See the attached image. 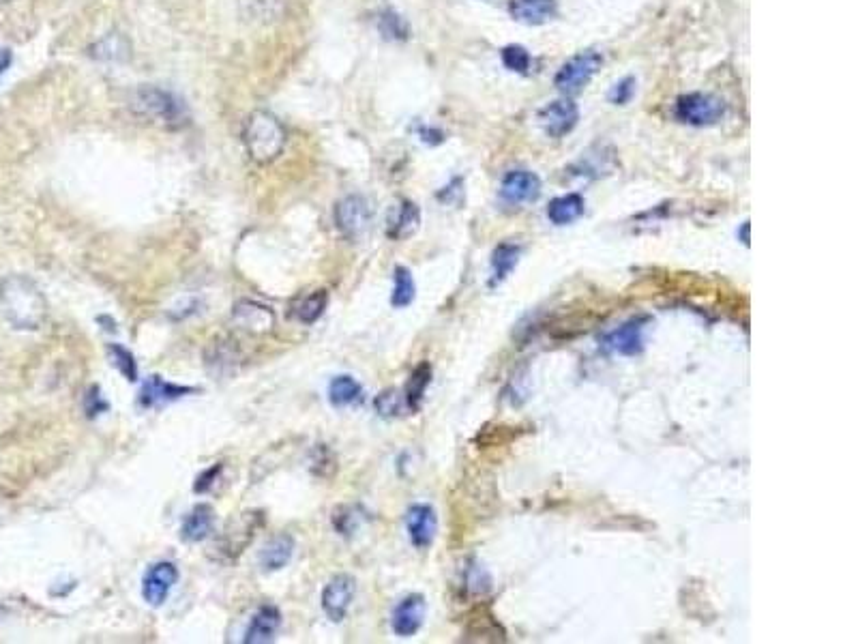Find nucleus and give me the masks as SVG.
I'll list each match as a JSON object with an SVG mask.
<instances>
[{
  "label": "nucleus",
  "mask_w": 858,
  "mask_h": 644,
  "mask_svg": "<svg viewBox=\"0 0 858 644\" xmlns=\"http://www.w3.org/2000/svg\"><path fill=\"white\" fill-rule=\"evenodd\" d=\"M0 312L13 329L39 331L48 320V301L26 275H9L0 282Z\"/></svg>",
  "instance_id": "obj_1"
},
{
  "label": "nucleus",
  "mask_w": 858,
  "mask_h": 644,
  "mask_svg": "<svg viewBox=\"0 0 858 644\" xmlns=\"http://www.w3.org/2000/svg\"><path fill=\"white\" fill-rule=\"evenodd\" d=\"M129 106L138 119L168 131L185 129L191 123L185 101L159 86H140L131 93Z\"/></svg>",
  "instance_id": "obj_2"
},
{
  "label": "nucleus",
  "mask_w": 858,
  "mask_h": 644,
  "mask_svg": "<svg viewBox=\"0 0 858 644\" xmlns=\"http://www.w3.org/2000/svg\"><path fill=\"white\" fill-rule=\"evenodd\" d=\"M286 127L281 125L275 114L266 110H256L247 116L243 125V144L247 155L264 166L275 161L286 149Z\"/></svg>",
  "instance_id": "obj_3"
},
{
  "label": "nucleus",
  "mask_w": 858,
  "mask_h": 644,
  "mask_svg": "<svg viewBox=\"0 0 858 644\" xmlns=\"http://www.w3.org/2000/svg\"><path fill=\"white\" fill-rule=\"evenodd\" d=\"M374 224V209L365 196L352 194L337 202L335 228L346 241H361Z\"/></svg>",
  "instance_id": "obj_4"
},
{
  "label": "nucleus",
  "mask_w": 858,
  "mask_h": 644,
  "mask_svg": "<svg viewBox=\"0 0 858 644\" xmlns=\"http://www.w3.org/2000/svg\"><path fill=\"white\" fill-rule=\"evenodd\" d=\"M601 65H603V56L597 50H584L580 54H575L558 69L554 86L565 95L580 93L590 84V80L597 76Z\"/></svg>",
  "instance_id": "obj_5"
},
{
  "label": "nucleus",
  "mask_w": 858,
  "mask_h": 644,
  "mask_svg": "<svg viewBox=\"0 0 858 644\" xmlns=\"http://www.w3.org/2000/svg\"><path fill=\"white\" fill-rule=\"evenodd\" d=\"M726 106L715 95L708 93H691L683 95L676 101V119L691 127H710L721 121Z\"/></svg>",
  "instance_id": "obj_6"
},
{
  "label": "nucleus",
  "mask_w": 858,
  "mask_h": 644,
  "mask_svg": "<svg viewBox=\"0 0 858 644\" xmlns=\"http://www.w3.org/2000/svg\"><path fill=\"white\" fill-rule=\"evenodd\" d=\"M262 526V514L260 511H247L239 520H232L224 535L219 539V552L226 554L228 559H236L245 552V548L254 541L256 531Z\"/></svg>",
  "instance_id": "obj_7"
},
{
  "label": "nucleus",
  "mask_w": 858,
  "mask_h": 644,
  "mask_svg": "<svg viewBox=\"0 0 858 644\" xmlns=\"http://www.w3.org/2000/svg\"><path fill=\"white\" fill-rule=\"evenodd\" d=\"M357 595V580L348 574H337L322 591V610L333 623L346 619V614Z\"/></svg>",
  "instance_id": "obj_8"
},
{
  "label": "nucleus",
  "mask_w": 858,
  "mask_h": 644,
  "mask_svg": "<svg viewBox=\"0 0 858 644\" xmlns=\"http://www.w3.org/2000/svg\"><path fill=\"white\" fill-rule=\"evenodd\" d=\"M176 582H179V569H176L174 563L170 561L155 563L153 567H149V572L144 574V580H142L144 602L153 608H161L166 604V599L170 597Z\"/></svg>",
  "instance_id": "obj_9"
},
{
  "label": "nucleus",
  "mask_w": 858,
  "mask_h": 644,
  "mask_svg": "<svg viewBox=\"0 0 858 644\" xmlns=\"http://www.w3.org/2000/svg\"><path fill=\"white\" fill-rule=\"evenodd\" d=\"M578 121H580V110L567 97L552 101V104H547L539 112V125L545 131V136L550 138L567 136L569 131H573V127L578 125Z\"/></svg>",
  "instance_id": "obj_10"
},
{
  "label": "nucleus",
  "mask_w": 858,
  "mask_h": 644,
  "mask_svg": "<svg viewBox=\"0 0 858 644\" xmlns=\"http://www.w3.org/2000/svg\"><path fill=\"white\" fill-rule=\"evenodd\" d=\"M541 196V179L530 170H511L500 183V200L511 207L535 202Z\"/></svg>",
  "instance_id": "obj_11"
},
{
  "label": "nucleus",
  "mask_w": 858,
  "mask_h": 644,
  "mask_svg": "<svg viewBox=\"0 0 858 644\" xmlns=\"http://www.w3.org/2000/svg\"><path fill=\"white\" fill-rule=\"evenodd\" d=\"M406 531L414 548L425 550L434 544L438 533V516L432 505L417 503L406 511Z\"/></svg>",
  "instance_id": "obj_12"
},
{
  "label": "nucleus",
  "mask_w": 858,
  "mask_h": 644,
  "mask_svg": "<svg viewBox=\"0 0 858 644\" xmlns=\"http://www.w3.org/2000/svg\"><path fill=\"white\" fill-rule=\"evenodd\" d=\"M232 322L234 327H239L251 335H264L273 331L275 314L271 307H266L258 301L243 299L232 307Z\"/></svg>",
  "instance_id": "obj_13"
},
{
  "label": "nucleus",
  "mask_w": 858,
  "mask_h": 644,
  "mask_svg": "<svg viewBox=\"0 0 858 644\" xmlns=\"http://www.w3.org/2000/svg\"><path fill=\"white\" fill-rule=\"evenodd\" d=\"M425 610H427V604H425L423 595L414 593V595L404 597L402 602L395 606L393 617H391V627H393L395 636L412 638L414 634H417L419 629L423 627Z\"/></svg>",
  "instance_id": "obj_14"
},
{
  "label": "nucleus",
  "mask_w": 858,
  "mask_h": 644,
  "mask_svg": "<svg viewBox=\"0 0 858 644\" xmlns=\"http://www.w3.org/2000/svg\"><path fill=\"white\" fill-rule=\"evenodd\" d=\"M605 348L623 357H635L644 350V320H629L610 331L603 340Z\"/></svg>",
  "instance_id": "obj_15"
},
{
  "label": "nucleus",
  "mask_w": 858,
  "mask_h": 644,
  "mask_svg": "<svg viewBox=\"0 0 858 644\" xmlns=\"http://www.w3.org/2000/svg\"><path fill=\"white\" fill-rule=\"evenodd\" d=\"M421 226V211L414 202L402 200L387 217V237L391 241H406Z\"/></svg>",
  "instance_id": "obj_16"
},
{
  "label": "nucleus",
  "mask_w": 858,
  "mask_h": 644,
  "mask_svg": "<svg viewBox=\"0 0 858 644\" xmlns=\"http://www.w3.org/2000/svg\"><path fill=\"white\" fill-rule=\"evenodd\" d=\"M189 393H196V389L194 387L176 385V383H168V380H164V378L155 374V376H151L142 385L140 404L144 408H153V406H159V404H168V402H174V400H181V398H185V395H189Z\"/></svg>",
  "instance_id": "obj_17"
},
{
  "label": "nucleus",
  "mask_w": 858,
  "mask_h": 644,
  "mask_svg": "<svg viewBox=\"0 0 858 644\" xmlns=\"http://www.w3.org/2000/svg\"><path fill=\"white\" fill-rule=\"evenodd\" d=\"M509 13L515 22L543 26L556 16V0H509Z\"/></svg>",
  "instance_id": "obj_18"
},
{
  "label": "nucleus",
  "mask_w": 858,
  "mask_h": 644,
  "mask_svg": "<svg viewBox=\"0 0 858 644\" xmlns=\"http://www.w3.org/2000/svg\"><path fill=\"white\" fill-rule=\"evenodd\" d=\"M294 539L286 533L275 535L273 539L266 541L262 546L260 554H258V563L262 567V572L271 574V572H279V569H284L294 556Z\"/></svg>",
  "instance_id": "obj_19"
},
{
  "label": "nucleus",
  "mask_w": 858,
  "mask_h": 644,
  "mask_svg": "<svg viewBox=\"0 0 858 644\" xmlns=\"http://www.w3.org/2000/svg\"><path fill=\"white\" fill-rule=\"evenodd\" d=\"M279 627H281V612L269 604L260 606L254 617H251V623L247 627L243 640L247 644H266L275 638Z\"/></svg>",
  "instance_id": "obj_20"
},
{
  "label": "nucleus",
  "mask_w": 858,
  "mask_h": 644,
  "mask_svg": "<svg viewBox=\"0 0 858 644\" xmlns=\"http://www.w3.org/2000/svg\"><path fill=\"white\" fill-rule=\"evenodd\" d=\"M215 529V511L211 505H196L181 524V539L187 544H200Z\"/></svg>",
  "instance_id": "obj_21"
},
{
  "label": "nucleus",
  "mask_w": 858,
  "mask_h": 644,
  "mask_svg": "<svg viewBox=\"0 0 858 644\" xmlns=\"http://www.w3.org/2000/svg\"><path fill=\"white\" fill-rule=\"evenodd\" d=\"M88 54L101 63H125L131 56V43L121 33H108L88 48Z\"/></svg>",
  "instance_id": "obj_22"
},
{
  "label": "nucleus",
  "mask_w": 858,
  "mask_h": 644,
  "mask_svg": "<svg viewBox=\"0 0 858 644\" xmlns=\"http://www.w3.org/2000/svg\"><path fill=\"white\" fill-rule=\"evenodd\" d=\"M241 16L251 24H275L286 11V0H239Z\"/></svg>",
  "instance_id": "obj_23"
},
{
  "label": "nucleus",
  "mask_w": 858,
  "mask_h": 644,
  "mask_svg": "<svg viewBox=\"0 0 858 644\" xmlns=\"http://www.w3.org/2000/svg\"><path fill=\"white\" fill-rule=\"evenodd\" d=\"M586 202L580 194H567V196H558L550 202V207H547V219L554 226H569L573 222H578V219L584 215Z\"/></svg>",
  "instance_id": "obj_24"
},
{
  "label": "nucleus",
  "mask_w": 858,
  "mask_h": 644,
  "mask_svg": "<svg viewBox=\"0 0 858 644\" xmlns=\"http://www.w3.org/2000/svg\"><path fill=\"white\" fill-rule=\"evenodd\" d=\"M522 247L513 243H502L498 245L492 254V277H490V288L500 286L502 282L509 280V275L520 262Z\"/></svg>",
  "instance_id": "obj_25"
},
{
  "label": "nucleus",
  "mask_w": 858,
  "mask_h": 644,
  "mask_svg": "<svg viewBox=\"0 0 858 644\" xmlns=\"http://www.w3.org/2000/svg\"><path fill=\"white\" fill-rule=\"evenodd\" d=\"M329 305V295L327 290H314L309 292V295L301 297L292 303L290 314L297 318L303 325H314V322L324 314Z\"/></svg>",
  "instance_id": "obj_26"
},
{
  "label": "nucleus",
  "mask_w": 858,
  "mask_h": 644,
  "mask_svg": "<svg viewBox=\"0 0 858 644\" xmlns=\"http://www.w3.org/2000/svg\"><path fill=\"white\" fill-rule=\"evenodd\" d=\"M363 400V387L348 374L335 376L329 385V402L335 408H346Z\"/></svg>",
  "instance_id": "obj_27"
},
{
  "label": "nucleus",
  "mask_w": 858,
  "mask_h": 644,
  "mask_svg": "<svg viewBox=\"0 0 858 644\" xmlns=\"http://www.w3.org/2000/svg\"><path fill=\"white\" fill-rule=\"evenodd\" d=\"M417 295V286H414V277L406 267H395L393 271V295L391 305L395 310H404Z\"/></svg>",
  "instance_id": "obj_28"
},
{
  "label": "nucleus",
  "mask_w": 858,
  "mask_h": 644,
  "mask_svg": "<svg viewBox=\"0 0 858 644\" xmlns=\"http://www.w3.org/2000/svg\"><path fill=\"white\" fill-rule=\"evenodd\" d=\"M432 383V368H429V363H421L417 370L412 372L408 385H406V406L410 408L412 413L419 411V406L423 402V395L427 385Z\"/></svg>",
  "instance_id": "obj_29"
},
{
  "label": "nucleus",
  "mask_w": 858,
  "mask_h": 644,
  "mask_svg": "<svg viewBox=\"0 0 858 644\" xmlns=\"http://www.w3.org/2000/svg\"><path fill=\"white\" fill-rule=\"evenodd\" d=\"M236 361H239L236 346L224 338L215 340L209 348V353H206V365H209V368H215V372L219 374H224L226 370H234Z\"/></svg>",
  "instance_id": "obj_30"
},
{
  "label": "nucleus",
  "mask_w": 858,
  "mask_h": 644,
  "mask_svg": "<svg viewBox=\"0 0 858 644\" xmlns=\"http://www.w3.org/2000/svg\"><path fill=\"white\" fill-rule=\"evenodd\" d=\"M108 355L112 359L114 368L121 372L129 380V383H136L138 380V363H136V357L131 355V350H127L121 344H108Z\"/></svg>",
  "instance_id": "obj_31"
},
{
  "label": "nucleus",
  "mask_w": 858,
  "mask_h": 644,
  "mask_svg": "<svg viewBox=\"0 0 858 644\" xmlns=\"http://www.w3.org/2000/svg\"><path fill=\"white\" fill-rule=\"evenodd\" d=\"M378 31L382 33L384 39H391V41L408 39V24L404 22L402 16H397V13L391 9L382 11L378 16Z\"/></svg>",
  "instance_id": "obj_32"
},
{
  "label": "nucleus",
  "mask_w": 858,
  "mask_h": 644,
  "mask_svg": "<svg viewBox=\"0 0 858 644\" xmlns=\"http://www.w3.org/2000/svg\"><path fill=\"white\" fill-rule=\"evenodd\" d=\"M374 406H376V411H378V415L380 417H384V419H393V417H397V415H402V411H404V406H406V398L399 391H395V389H387V391H382L378 398H376V402H374ZM408 408V406H406Z\"/></svg>",
  "instance_id": "obj_33"
},
{
  "label": "nucleus",
  "mask_w": 858,
  "mask_h": 644,
  "mask_svg": "<svg viewBox=\"0 0 858 644\" xmlns=\"http://www.w3.org/2000/svg\"><path fill=\"white\" fill-rule=\"evenodd\" d=\"M363 516H359V507H339L333 514V526L339 535L350 537L359 531Z\"/></svg>",
  "instance_id": "obj_34"
},
{
  "label": "nucleus",
  "mask_w": 858,
  "mask_h": 644,
  "mask_svg": "<svg viewBox=\"0 0 858 644\" xmlns=\"http://www.w3.org/2000/svg\"><path fill=\"white\" fill-rule=\"evenodd\" d=\"M500 58H502V65H505L509 71H515V73H528L530 63H532L528 50L522 46H507L505 50H502Z\"/></svg>",
  "instance_id": "obj_35"
},
{
  "label": "nucleus",
  "mask_w": 858,
  "mask_h": 644,
  "mask_svg": "<svg viewBox=\"0 0 858 644\" xmlns=\"http://www.w3.org/2000/svg\"><path fill=\"white\" fill-rule=\"evenodd\" d=\"M110 408V404L103 400V395H101V389L99 387H91L88 389V393L84 395V411H86V415L88 417H97V415H101V413H106Z\"/></svg>",
  "instance_id": "obj_36"
},
{
  "label": "nucleus",
  "mask_w": 858,
  "mask_h": 644,
  "mask_svg": "<svg viewBox=\"0 0 858 644\" xmlns=\"http://www.w3.org/2000/svg\"><path fill=\"white\" fill-rule=\"evenodd\" d=\"M635 95V78H625L612 86L610 91V101L614 106H625L631 101V97Z\"/></svg>",
  "instance_id": "obj_37"
},
{
  "label": "nucleus",
  "mask_w": 858,
  "mask_h": 644,
  "mask_svg": "<svg viewBox=\"0 0 858 644\" xmlns=\"http://www.w3.org/2000/svg\"><path fill=\"white\" fill-rule=\"evenodd\" d=\"M219 473H221V464H215L213 468H209V471H204V473L198 477L194 490H196V492H209L213 483L217 481Z\"/></svg>",
  "instance_id": "obj_38"
},
{
  "label": "nucleus",
  "mask_w": 858,
  "mask_h": 644,
  "mask_svg": "<svg viewBox=\"0 0 858 644\" xmlns=\"http://www.w3.org/2000/svg\"><path fill=\"white\" fill-rule=\"evenodd\" d=\"M11 63H13V54H11V50H9V48H0V78L5 76L7 69L11 67Z\"/></svg>",
  "instance_id": "obj_39"
},
{
  "label": "nucleus",
  "mask_w": 858,
  "mask_h": 644,
  "mask_svg": "<svg viewBox=\"0 0 858 644\" xmlns=\"http://www.w3.org/2000/svg\"><path fill=\"white\" fill-rule=\"evenodd\" d=\"M749 222H745L743 226H741V232H738V237H741V241H743V245L745 247H749V241H751V237H749Z\"/></svg>",
  "instance_id": "obj_40"
},
{
  "label": "nucleus",
  "mask_w": 858,
  "mask_h": 644,
  "mask_svg": "<svg viewBox=\"0 0 858 644\" xmlns=\"http://www.w3.org/2000/svg\"><path fill=\"white\" fill-rule=\"evenodd\" d=\"M7 3H11V0H0V5H7Z\"/></svg>",
  "instance_id": "obj_41"
}]
</instances>
